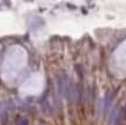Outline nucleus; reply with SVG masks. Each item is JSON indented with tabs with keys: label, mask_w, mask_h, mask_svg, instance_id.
Here are the masks:
<instances>
[{
	"label": "nucleus",
	"mask_w": 126,
	"mask_h": 125,
	"mask_svg": "<svg viewBox=\"0 0 126 125\" xmlns=\"http://www.w3.org/2000/svg\"><path fill=\"white\" fill-rule=\"evenodd\" d=\"M15 124L16 125H28V121L26 119V118H23V117H19L17 119H16Z\"/></svg>",
	"instance_id": "nucleus-2"
},
{
	"label": "nucleus",
	"mask_w": 126,
	"mask_h": 125,
	"mask_svg": "<svg viewBox=\"0 0 126 125\" xmlns=\"http://www.w3.org/2000/svg\"><path fill=\"white\" fill-rule=\"evenodd\" d=\"M119 122H120V110H119V108H116L112 112L111 125H119Z\"/></svg>",
	"instance_id": "nucleus-1"
}]
</instances>
